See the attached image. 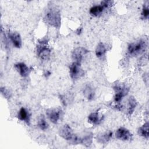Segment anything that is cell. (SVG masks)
Returning a JSON list of instances; mask_svg holds the SVG:
<instances>
[{
	"label": "cell",
	"mask_w": 149,
	"mask_h": 149,
	"mask_svg": "<svg viewBox=\"0 0 149 149\" xmlns=\"http://www.w3.org/2000/svg\"><path fill=\"white\" fill-rule=\"evenodd\" d=\"M44 19L49 25L56 28H59L61 23L59 10L56 6H49L46 10Z\"/></svg>",
	"instance_id": "obj_1"
},
{
	"label": "cell",
	"mask_w": 149,
	"mask_h": 149,
	"mask_svg": "<svg viewBox=\"0 0 149 149\" xmlns=\"http://www.w3.org/2000/svg\"><path fill=\"white\" fill-rule=\"evenodd\" d=\"M147 47V41L141 39L129 44L128 45L127 51L130 55L135 56L142 54L146 50Z\"/></svg>",
	"instance_id": "obj_2"
},
{
	"label": "cell",
	"mask_w": 149,
	"mask_h": 149,
	"mask_svg": "<svg viewBox=\"0 0 149 149\" xmlns=\"http://www.w3.org/2000/svg\"><path fill=\"white\" fill-rule=\"evenodd\" d=\"M113 88L115 93L114 100L116 102H119L129 91V87L126 86V84L121 83H117L115 84Z\"/></svg>",
	"instance_id": "obj_3"
},
{
	"label": "cell",
	"mask_w": 149,
	"mask_h": 149,
	"mask_svg": "<svg viewBox=\"0 0 149 149\" xmlns=\"http://www.w3.org/2000/svg\"><path fill=\"white\" fill-rule=\"evenodd\" d=\"M40 44L37 46V55L42 60H47L51 54L50 49L47 46V41L39 42Z\"/></svg>",
	"instance_id": "obj_4"
},
{
	"label": "cell",
	"mask_w": 149,
	"mask_h": 149,
	"mask_svg": "<svg viewBox=\"0 0 149 149\" xmlns=\"http://www.w3.org/2000/svg\"><path fill=\"white\" fill-rule=\"evenodd\" d=\"M62 111L60 108H51L46 110V115L53 123H57L62 116Z\"/></svg>",
	"instance_id": "obj_5"
},
{
	"label": "cell",
	"mask_w": 149,
	"mask_h": 149,
	"mask_svg": "<svg viewBox=\"0 0 149 149\" xmlns=\"http://www.w3.org/2000/svg\"><path fill=\"white\" fill-rule=\"evenodd\" d=\"M70 76L73 79H77L84 75V72L80 66V63L73 62L69 66Z\"/></svg>",
	"instance_id": "obj_6"
},
{
	"label": "cell",
	"mask_w": 149,
	"mask_h": 149,
	"mask_svg": "<svg viewBox=\"0 0 149 149\" xmlns=\"http://www.w3.org/2000/svg\"><path fill=\"white\" fill-rule=\"evenodd\" d=\"M115 137L116 139L123 141H129L132 139V134L128 129L121 127L116 130Z\"/></svg>",
	"instance_id": "obj_7"
},
{
	"label": "cell",
	"mask_w": 149,
	"mask_h": 149,
	"mask_svg": "<svg viewBox=\"0 0 149 149\" xmlns=\"http://www.w3.org/2000/svg\"><path fill=\"white\" fill-rule=\"evenodd\" d=\"M88 52V50L83 47H78L74 49L73 51L72 55V59L74 62L80 63L83 58V56H84Z\"/></svg>",
	"instance_id": "obj_8"
},
{
	"label": "cell",
	"mask_w": 149,
	"mask_h": 149,
	"mask_svg": "<svg viewBox=\"0 0 149 149\" xmlns=\"http://www.w3.org/2000/svg\"><path fill=\"white\" fill-rule=\"evenodd\" d=\"M59 133L60 136L69 141H70L73 139L74 135L72 129L68 125H65L61 127L59 129Z\"/></svg>",
	"instance_id": "obj_9"
},
{
	"label": "cell",
	"mask_w": 149,
	"mask_h": 149,
	"mask_svg": "<svg viewBox=\"0 0 149 149\" xmlns=\"http://www.w3.org/2000/svg\"><path fill=\"white\" fill-rule=\"evenodd\" d=\"M15 68L22 77H27L31 72V69L24 63L19 62L15 65Z\"/></svg>",
	"instance_id": "obj_10"
},
{
	"label": "cell",
	"mask_w": 149,
	"mask_h": 149,
	"mask_svg": "<svg viewBox=\"0 0 149 149\" xmlns=\"http://www.w3.org/2000/svg\"><path fill=\"white\" fill-rule=\"evenodd\" d=\"M93 135L91 132H86L82 136H79V144L88 147L92 143Z\"/></svg>",
	"instance_id": "obj_11"
},
{
	"label": "cell",
	"mask_w": 149,
	"mask_h": 149,
	"mask_svg": "<svg viewBox=\"0 0 149 149\" xmlns=\"http://www.w3.org/2000/svg\"><path fill=\"white\" fill-rule=\"evenodd\" d=\"M8 36L12 41L13 45L17 48H19L22 47V39L20 34L16 32L9 33Z\"/></svg>",
	"instance_id": "obj_12"
},
{
	"label": "cell",
	"mask_w": 149,
	"mask_h": 149,
	"mask_svg": "<svg viewBox=\"0 0 149 149\" xmlns=\"http://www.w3.org/2000/svg\"><path fill=\"white\" fill-rule=\"evenodd\" d=\"M103 118L104 116L98 112H94L88 115V122L93 125H99L103 120Z\"/></svg>",
	"instance_id": "obj_13"
},
{
	"label": "cell",
	"mask_w": 149,
	"mask_h": 149,
	"mask_svg": "<svg viewBox=\"0 0 149 149\" xmlns=\"http://www.w3.org/2000/svg\"><path fill=\"white\" fill-rule=\"evenodd\" d=\"M112 137V132L111 131H107L97 135L96 139L97 141L101 144L108 143Z\"/></svg>",
	"instance_id": "obj_14"
},
{
	"label": "cell",
	"mask_w": 149,
	"mask_h": 149,
	"mask_svg": "<svg viewBox=\"0 0 149 149\" xmlns=\"http://www.w3.org/2000/svg\"><path fill=\"white\" fill-rule=\"evenodd\" d=\"M17 118L19 120L22 121H24L27 123H29L30 114L26 108L23 107L20 109L17 114Z\"/></svg>",
	"instance_id": "obj_15"
},
{
	"label": "cell",
	"mask_w": 149,
	"mask_h": 149,
	"mask_svg": "<svg viewBox=\"0 0 149 149\" xmlns=\"http://www.w3.org/2000/svg\"><path fill=\"white\" fill-rule=\"evenodd\" d=\"M83 94L85 97L88 100L91 101L95 97V91L91 85H86L83 90Z\"/></svg>",
	"instance_id": "obj_16"
},
{
	"label": "cell",
	"mask_w": 149,
	"mask_h": 149,
	"mask_svg": "<svg viewBox=\"0 0 149 149\" xmlns=\"http://www.w3.org/2000/svg\"><path fill=\"white\" fill-rule=\"evenodd\" d=\"M137 105V101L134 97L131 96L128 99V104H127V113L129 115H131Z\"/></svg>",
	"instance_id": "obj_17"
},
{
	"label": "cell",
	"mask_w": 149,
	"mask_h": 149,
	"mask_svg": "<svg viewBox=\"0 0 149 149\" xmlns=\"http://www.w3.org/2000/svg\"><path fill=\"white\" fill-rule=\"evenodd\" d=\"M105 9L101 4L100 5H95L91 7L90 9V13L91 16H98L100 15Z\"/></svg>",
	"instance_id": "obj_18"
},
{
	"label": "cell",
	"mask_w": 149,
	"mask_h": 149,
	"mask_svg": "<svg viewBox=\"0 0 149 149\" xmlns=\"http://www.w3.org/2000/svg\"><path fill=\"white\" fill-rule=\"evenodd\" d=\"M148 128H149V123L148 122L145 123L142 126H141L138 130V133L141 136L148 139L149 136L148 133Z\"/></svg>",
	"instance_id": "obj_19"
},
{
	"label": "cell",
	"mask_w": 149,
	"mask_h": 149,
	"mask_svg": "<svg viewBox=\"0 0 149 149\" xmlns=\"http://www.w3.org/2000/svg\"><path fill=\"white\" fill-rule=\"evenodd\" d=\"M106 48L102 42H100L95 49V55L98 58L102 57L106 52Z\"/></svg>",
	"instance_id": "obj_20"
},
{
	"label": "cell",
	"mask_w": 149,
	"mask_h": 149,
	"mask_svg": "<svg viewBox=\"0 0 149 149\" xmlns=\"http://www.w3.org/2000/svg\"><path fill=\"white\" fill-rule=\"evenodd\" d=\"M37 125L39 128L42 130H45L48 127V124L47 122L44 115H41L38 119Z\"/></svg>",
	"instance_id": "obj_21"
},
{
	"label": "cell",
	"mask_w": 149,
	"mask_h": 149,
	"mask_svg": "<svg viewBox=\"0 0 149 149\" xmlns=\"http://www.w3.org/2000/svg\"><path fill=\"white\" fill-rule=\"evenodd\" d=\"M141 15V17L143 19H148L149 16V8H148V4H144V5H143Z\"/></svg>",
	"instance_id": "obj_22"
},
{
	"label": "cell",
	"mask_w": 149,
	"mask_h": 149,
	"mask_svg": "<svg viewBox=\"0 0 149 149\" xmlns=\"http://www.w3.org/2000/svg\"><path fill=\"white\" fill-rule=\"evenodd\" d=\"M1 92L2 95L6 98H9L11 96V93L10 91L5 87L1 88Z\"/></svg>",
	"instance_id": "obj_23"
},
{
	"label": "cell",
	"mask_w": 149,
	"mask_h": 149,
	"mask_svg": "<svg viewBox=\"0 0 149 149\" xmlns=\"http://www.w3.org/2000/svg\"><path fill=\"white\" fill-rule=\"evenodd\" d=\"M112 1H103L101 2V4L105 8H107L109 6H110L112 4Z\"/></svg>",
	"instance_id": "obj_24"
}]
</instances>
